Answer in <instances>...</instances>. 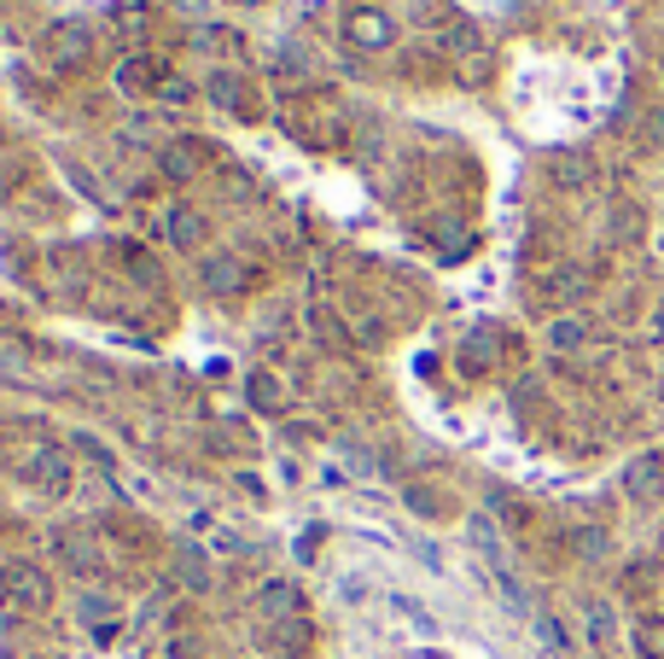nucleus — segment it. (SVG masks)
Masks as SVG:
<instances>
[{"instance_id":"f257e3e1","label":"nucleus","mask_w":664,"mask_h":659,"mask_svg":"<svg viewBox=\"0 0 664 659\" xmlns=\"http://www.w3.org/2000/svg\"><path fill=\"white\" fill-rule=\"evenodd\" d=\"M47 601H53L47 572L24 566V561H0V607H12V613H41Z\"/></svg>"},{"instance_id":"f03ea898","label":"nucleus","mask_w":664,"mask_h":659,"mask_svg":"<svg viewBox=\"0 0 664 659\" xmlns=\"http://www.w3.org/2000/svg\"><path fill=\"white\" fill-rule=\"evenodd\" d=\"M624 490L636 502H664V455H636L624 472Z\"/></svg>"},{"instance_id":"7ed1b4c3","label":"nucleus","mask_w":664,"mask_h":659,"mask_svg":"<svg viewBox=\"0 0 664 659\" xmlns=\"http://www.w3.org/2000/svg\"><path fill=\"white\" fill-rule=\"evenodd\" d=\"M345 29H350L355 47H390V41H397V24H390L379 7H355Z\"/></svg>"},{"instance_id":"20e7f679","label":"nucleus","mask_w":664,"mask_h":659,"mask_svg":"<svg viewBox=\"0 0 664 659\" xmlns=\"http://www.w3.org/2000/svg\"><path fill=\"white\" fill-rule=\"evenodd\" d=\"M47 59L64 64V71L82 64V59H88V29H82V24H53V29H47Z\"/></svg>"},{"instance_id":"39448f33","label":"nucleus","mask_w":664,"mask_h":659,"mask_svg":"<svg viewBox=\"0 0 664 659\" xmlns=\"http://www.w3.org/2000/svg\"><path fill=\"white\" fill-rule=\"evenodd\" d=\"M169 240H176L181 251H198L204 240H210V223H204L198 211H186V205H176V211H169Z\"/></svg>"},{"instance_id":"423d86ee","label":"nucleus","mask_w":664,"mask_h":659,"mask_svg":"<svg viewBox=\"0 0 664 659\" xmlns=\"http://www.w3.org/2000/svg\"><path fill=\"white\" fill-rule=\"evenodd\" d=\"M29 472H36V479H41V490H53V496H59V490H71V467H64V455H59L53 444H41V450H36V462H29Z\"/></svg>"},{"instance_id":"0eeeda50","label":"nucleus","mask_w":664,"mask_h":659,"mask_svg":"<svg viewBox=\"0 0 664 659\" xmlns=\"http://www.w3.org/2000/svg\"><path fill=\"white\" fill-rule=\"evenodd\" d=\"M204 286H210V292H245V263L240 257H210L204 263Z\"/></svg>"},{"instance_id":"6e6552de","label":"nucleus","mask_w":664,"mask_h":659,"mask_svg":"<svg viewBox=\"0 0 664 659\" xmlns=\"http://www.w3.org/2000/svg\"><path fill=\"white\" fill-rule=\"evenodd\" d=\"M257 601H263V613H268V619H298V613H303V596H298L292 584H263V596H257Z\"/></svg>"},{"instance_id":"1a4fd4ad","label":"nucleus","mask_w":664,"mask_h":659,"mask_svg":"<svg viewBox=\"0 0 664 659\" xmlns=\"http://www.w3.org/2000/svg\"><path fill=\"white\" fill-rule=\"evenodd\" d=\"M210 99H216V106H228V111H240V117H257V111H251V99H245V82L233 71H221L210 82Z\"/></svg>"},{"instance_id":"9d476101","label":"nucleus","mask_w":664,"mask_h":659,"mask_svg":"<svg viewBox=\"0 0 664 659\" xmlns=\"http://www.w3.org/2000/svg\"><path fill=\"white\" fill-rule=\"evenodd\" d=\"M589 642H594L601 654L618 648V619H612V607H606V601H594V607H589Z\"/></svg>"},{"instance_id":"9b49d317","label":"nucleus","mask_w":664,"mask_h":659,"mask_svg":"<svg viewBox=\"0 0 664 659\" xmlns=\"http://www.w3.org/2000/svg\"><path fill=\"white\" fill-rule=\"evenodd\" d=\"M554 181H559V188H589V181H594V164L577 158V152H559V158H554Z\"/></svg>"},{"instance_id":"f8f14e48","label":"nucleus","mask_w":664,"mask_h":659,"mask_svg":"<svg viewBox=\"0 0 664 659\" xmlns=\"http://www.w3.org/2000/svg\"><path fill=\"white\" fill-rule=\"evenodd\" d=\"M268 642L286 648V654H303V648H310V624H303V619H275V624H268Z\"/></svg>"},{"instance_id":"ddd939ff","label":"nucleus","mask_w":664,"mask_h":659,"mask_svg":"<svg viewBox=\"0 0 664 659\" xmlns=\"http://www.w3.org/2000/svg\"><path fill=\"white\" fill-rule=\"evenodd\" d=\"M629 642H636V659H664V619H641Z\"/></svg>"},{"instance_id":"4468645a","label":"nucleus","mask_w":664,"mask_h":659,"mask_svg":"<svg viewBox=\"0 0 664 659\" xmlns=\"http://www.w3.org/2000/svg\"><path fill=\"white\" fill-rule=\"evenodd\" d=\"M402 502H408L414 514H425V519H443V514H449V502H443L432 484H408V490H402Z\"/></svg>"},{"instance_id":"2eb2a0df","label":"nucleus","mask_w":664,"mask_h":659,"mask_svg":"<svg viewBox=\"0 0 664 659\" xmlns=\"http://www.w3.org/2000/svg\"><path fill=\"white\" fill-rule=\"evenodd\" d=\"M490 362H496V339H490V333H472L467 350H461V368H467V374H484Z\"/></svg>"},{"instance_id":"dca6fc26","label":"nucleus","mask_w":664,"mask_h":659,"mask_svg":"<svg viewBox=\"0 0 664 659\" xmlns=\"http://www.w3.org/2000/svg\"><path fill=\"white\" fill-rule=\"evenodd\" d=\"M612 549V537L601 526H577L571 531V554H583V561H601V554Z\"/></svg>"},{"instance_id":"f3484780","label":"nucleus","mask_w":664,"mask_h":659,"mask_svg":"<svg viewBox=\"0 0 664 659\" xmlns=\"http://www.w3.org/2000/svg\"><path fill=\"white\" fill-rule=\"evenodd\" d=\"M583 339H589V327H583L577 315H566V321H554V327H548V345H554V350H577Z\"/></svg>"},{"instance_id":"a211bd4d","label":"nucleus","mask_w":664,"mask_h":659,"mask_svg":"<svg viewBox=\"0 0 664 659\" xmlns=\"http://www.w3.org/2000/svg\"><path fill=\"white\" fill-rule=\"evenodd\" d=\"M152 82H164V64L158 59H129L123 64V88H152Z\"/></svg>"},{"instance_id":"6ab92c4d","label":"nucleus","mask_w":664,"mask_h":659,"mask_svg":"<svg viewBox=\"0 0 664 659\" xmlns=\"http://www.w3.org/2000/svg\"><path fill=\"white\" fill-rule=\"evenodd\" d=\"M251 403H257V409H280V403H286L280 380L275 374H251Z\"/></svg>"},{"instance_id":"aec40b11","label":"nucleus","mask_w":664,"mask_h":659,"mask_svg":"<svg viewBox=\"0 0 664 659\" xmlns=\"http://www.w3.org/2000/svg\"><path fill=\"white\" fill-rule=\"evenodd\" d=\"M548 292L554 298H583L589 292V275H583V268H559V275L548 280Z\"/></svg>"},{"instance_id":"412c9836","label":"nucleus","mask_w":664,"mask_h":659,"mask_svg":"<svg viewBox=\"0 0 664 659\" xmlns=\"http://www.w3.org/2000/svg\"><path fill=\"white\" fill-rule=\"evenodd\" d=\"M612 233H618L624 245L641 240V211H636V205H618V211H612Z\"/></svg>"},{"instance_id":"4be33fe9","label":"nucleus","mask_w":664,"mask_h":659,"mask_svg":"<svg viewBox=\"0 0 664 659\" xmlns=\"http://www.w3.org/2000/svg\"><path fill=\"white\" fill-rule=\"evenodd\" d=\"M181 578H186V589H204V584H210V566H204L198 549H181Z\"/></svg>"},{"instance_id":"5701e85b","label":"nucleus","mask_w":664,"mask_h":659,"mask_svg":"<svg viewBox=\"0 0 664 659\" xmlns=\"http://www.w3.org/2000/svg\"><path fill=\"white\" fill-rule=\"evenodd\" d=\"M536 636H542V642H548V648H554V654H566V648H571V642H566V631H559V619H548V613H542V619H536Z\"/></svg>"},{"instance_id":"b1692460","label":"nucleus","mask_w":664,"mask_h":659,"mask_svg":"<svg viewBox=\"0 0 664 659\" xmlns=\"http://www.w3.org/2000/svg\"><path fill=\"white\" fill-rule=\"evenodd\" d=\"M169 659H204V642L198 636H169Z\"/></svg>"},{"instance_id":"393cba45","label":"nucleus","mask_w":664,"mask_h":659,"mask_svg":"<svg viewBox=\"0 0 664 659\" xmlns=\"http://www.w3.org/2000/svg\"><path fill=\"white\" fill-rule=\"evenodd\" d=\"M647 141H653V146H664V106H659L653 117H647Z\"/></svg>"},{"instance_id":"a878e982","label":"nucleus","mask_w":664,"mask_h":659,"mask_svg":"<svg viewBox=\"0 0 664 659\" xmlns=\"http://www.w3.org/2000/svg\"><path fill=\"white\" fill-rule=\"evenodd\" d=\"M164 170H169V176H186L193 164H186V152H164Z\"/></svg>"},{"instance_id":"bb28decb","label":"nucleus","mask_w":664,"mask_h":659,"mask_svg":"<svg viewBox=\"0 0 664 659\" xmlns=\"http://www.w3.org/2000/svg\"><path fill=\"white\" fill-rule=\"evenodd\" d=\"M653 339H659V345H664V310H659V315H653Z\"/></svg>"},{"instance_id":"cd10ccee","label":"nucleus","mask_w":664,"mask_h":659,"mask_svg":"<svg viewBox=\"0 0 664 659\" xmlns=\"http://www.w3.org/2000/svg\"><path fill=\"white\" fill-rule=\"evenodd\" d=\"M240 7H263V0H240Z\"/></svg>"}]
</instances>
